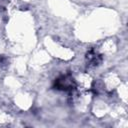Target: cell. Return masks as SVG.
Segmentation results:
<instances>
[{"label":"cell","mask_w":128,"mask_h":128,"mask_svg":"<svg viewBox=\"0 0 128 128\" xmlns=\"http://www.w3.org/2000/svg\"><path fill=\"white\" fill-rule=\"evenodd\" d=\"M75 87H76V82L73 79V77L69 74L58 77L54 83V88L62 91H72L75 89Z\"/></svg>","instance_id":"cell-1"},{"label":"cell","mask_w":128,"mask_h":128,"mask_svg":"<svg viewBox=\"0 0 128 128\" xmlns=\"http://www.w3.org/2000/svg\"><path fill=\"white\" fill-rule=\"evenodd\" d=\"M86 60H87V63L89 66H98L102 61V57L95 50H90L87 53Z\"/></svg>","instance_id":"cell-2"}]
</instances>
